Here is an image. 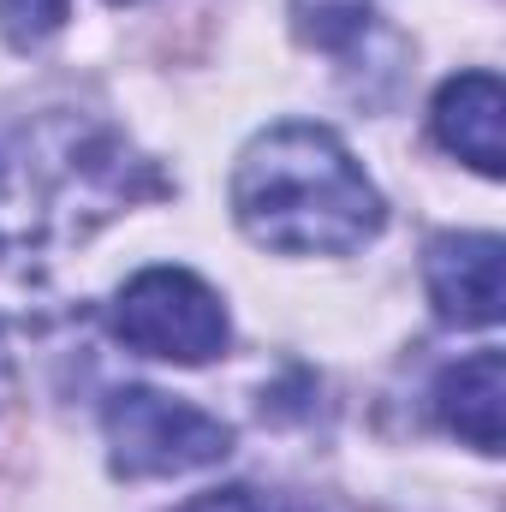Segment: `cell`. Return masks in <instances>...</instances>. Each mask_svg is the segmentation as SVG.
I'll return each mask as SVG.
<instances>
[{"label": "cell", "instance_id": "6da1fadb", "mask_svg": "<svg viewBox=\"0 0 506 512\" xmlns=\"http://www.w3.org/2000/svg\"><path fill=\"white\" fill-rule=\"evenodd\" d=\"M167 191V173L102 114L42 108L0 120V268L60 262Z\"/></svg>", "mask_w": 506, "mask_h": 512}, {"label": "cell", "instance_id": "7a4b0ae2", "mask_svg": "<svg viewBox=\"0 0 506 512\" xmlns=\"http://www.w3.org/2000/svg\"><path fill=\"white\" fill-rule=\"evenodd\" d=\"M233 221L262 251L340 256L376 239L387 203L328 126L286 120L245 143L233 167Z\"/></svg>", "mask_w": 506, "mask_h": 512}, {"label": "cell", "instance_id": "3957f363", "mask_svg": "<svg viewBox=\"0 0 506 512\" xmlns=\"http://www.w3.org/2000/svg\"><path fill=\"white\" fill-rule=\"evenodd\" d=\"M108 429V465L114 477H185V471H209L233 453V429L221 417H209L191 399L155 393V387H120L102 411Z\"/></svg>", "mask_w": 506, "mask_h": 512}, {"label": "cell", "instance_id": "277c9868", "mask_svg": "<svg viewBox=\"0 0 506 512\" xmlns=\"http://www.w3.org/2000/svg\"><path fill=\"white\" fill-rule=\"evenodd\" d=\"M114 334L161 364H209L227 352V304L191 268H143L114 298Z\"/></svg>", "mask_w": 506, "mask_h": 512}, {"label": "cell", "instance_id": "5b68a950", "mask_svg": "<svg viewBox=\"0 0 506 512\" xmlns=\"http://www.w3.org/2000/svg\"><path fill=\"white\" fill-rule=\"evenodd\" d=\"M423 286L441 322L495 328L501 322V239L495 233H441L423 256Z\"/></svg>", "mask_w": 506, "mask_h": 512}, {"label": "cell", "instance_id": "8992f818", "mask_svg": "<svg viewBox=\"0 0 506 512\" xmlns=\"http://www.w3.org/2000/svg\"><path fill=\"white\" fill-rule=\"evenodd\" d=\"M429 126H435V143L447 155H459L483 179H501V167H506V149H501L506 90H501L495 72H459V78H447L435 90Z\"/></svg>", "mask_w": 506, "mask_h": 512}, {"label": "cell", "instance_id": "52a82bcc", "mask_svg": "<svg viewBox=\"0 0 506 512\" xmlns=\"http://www.w3.org/2000/svg\"><path fill=\"white\" fill-rule=\"evenodd\" d=\"M501 399H506V358L489 346V352H471V358H459V364L441 370V382H435V417L465 447L501 453Z\"/></svg>", "mask_w": 506, "mask_h": 512}, {"label": "cell", "instance_id": "ba28073f", "mask_svg": "<svg viewBox=\"0 0 506 512\" xmlns=\"http://www.w3.org/2000/svg\"><path fill=\"white\" fill-rule=\"evenodd\" d=\"M376 24H381V0H292V30H298V42L328 48V54L364 48Z\"/></svg>", "mask_w": 506, "mask_h": 512}, {"label": "cell", "instance_id": "9c48e42d", "mask_svg": "<svg viewBox=\"0 0 506 512\" xmlns=\"http://www.w3.org/2000/svg\"><path fill=\"white\" fill-rule=\"evenodd\" d=\"M66 18H72V0H0V36L24 54L54 42L66 30Z\"/></svg>", "mask_w": 506, "mask_h": 512}, {"label": "cell", "instance_id": "30bf717a", "mask_svg": "<svg viewBox=\"0 0 506 512\" xmlns=\"http://www.w3.org/2000/svg\"><path fill=\"white\" fill-rule=\"evenodd\" d=\"M179 512H310L304 501H286V495H262V489H215V495H197Z\"/></svg>", "mask_w": 506, "mask_h": 512}, {"label": "cell", "instance_id": "8fae6325", "mask_svg": "<svg viewBox=\"0 0 506 512\" xmlns=\"http://www.w3.org/2000/svg\"><path fill=\"white\" fill-rule=\"evenodd\" d=\"M6 399H12V346L0 334V411H6Z\"/></svg>", "mask_w": 506, "mask_h": 512}, {"label": "cell", "instance_id": "7c38bea8", "mask_svg": "<svg viewBox=\"0 0 506 512\" xmlns=\"http://www.w3.org/2000/svg\"><path fill=\"white\" fill-rule=\"evenodd\" d=\"M114 6H131V0H114Z\"/></svg>", "mask_w": 506, "mask_h": 512}]
</instances>
